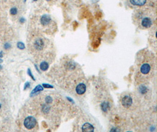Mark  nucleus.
Here are the masks:
<instances>
[{
  "label": "nucleus",
  "instance_id": "f257e3e1",
  "mask_svg": "<svg viewBox=\"0 0 157 132\" xmlns=\"http://www.w3.org/2000/svg\"><path fill=\"white\" fill-rule=\"evenodd\" d=\"M133 19L140 29L151 28L156 21V10L151 7L138 8L134 14Z\"/></svg>",
  "mask_w": 157,
  "mask_h": 132
},
{
  "label": "nucleus",
  "instance_id": "f03ea898",
  "mask_svg": "<svg viewBox=\"0 0 157 132\" xmlns=\"http://www.w3.org/2000/svg\"><path fill=\"white\" fill-rule=\"evenodd\" d=\"M137 63L139 74L147 76L150 75L153 72L156 60L153 53L149 50H144L138 53Z\"/></svg>",
  "mask_w": 157,
  "mask_h": 132
},
{
  "label": "nucleus",
  "instance_id": "7ed1b4c3",
  "mask_svg": "<svg viewBox=\"0 0 157 132\" xmlns=\"http://www.w3.org/2000/svg\"><path fill=\"white\" fill-rule=\"evenodd\" d=\"M48 44L49 42L45 38L43 37H38L37 38L34 42L33 46L35 50L39 52L47 48Z\"/></svg>",
  "mask_w": 157,
  "mask_h": 132
},
{
  "label": "nucleus",
  "instance_id": "20e7f679",
  "mask_svg": "<svg viewBox=\"0 0 157 132\" xmlns=\"http://www.w3.org/2000/svg\"><path fill=\"white\" fill-rule=\"evenodd\" d=\"M130 4L135 7L142 8L145 7H153L151 5L150 0H129Z\"/></svg>",
  "mask_w": 157,
  "mask_h": 132
},
{
  "label": "nucleus",
  "instance_id": "39448f33",
  "mask_svg": "<svg viewBox=\"0 0 157 132\" xmlns=\"http://www.w3.org/2000/svg\"><path fill=\"white\" fill-rule=\"evenodd\" d=\"M24 126L28 130H31L34 128L37 125V120L33 116H28L26 117L24 122Z\"/></svg>",
  "mask_w": 157,
  "mask_h": 132
},
{
  "label": "nucleus",
  "instance_id": "423d86ee",
  "mask_svg": "<svg viewBox=\"0 0 157 132\" xmlns=\"http://www.w3.org/2000/svg\"><path fill=\"white\" fill-rule=\"evenodd\" d=\"M121 103L124 108L128 109L133 103V100L130 95H125L121 99Z\"/></svg>",
  "mask_w": 157,
  "mask_h": 132
},
{
  "label": "nucleus",
  "instance_id": "0eeeda50",
  "mask_svg": "<svg viewBox=\"0 0 157 132\" xmlns=\"http://www.w3.org/2000/svg\"><path fill=\"white\" fill-rule=\"evenodd\" d=\"M86 85L84 83H79L76 87V92L78 95H82L86 92Z\"/></svg>",
  "mask_w": 157,
  "mask_h": 132
},
{
  "label": "nucleus",
  "instance_id": "6e6552de",
  "mask_svg": "<svg viewBox=\"0 0 157 132\" xmlns=\"http://www.w3.org/2000/svg\"><path fill=\"white\" fill-rule=\"evenodd\" d=\"M82 132H94V128L93 126L91 124L89 123H85L84 124L82 127Z\"/></svg>",
  "mask_w": 157,
  "mask_h": 132
},
{
  "label": "nucleus",
  "instance_id": "1a4fd4ad",
  "mask_svg": "<svg viewBox=\"0 0 157 132\" xmlns=\"http://www.w3.org/2000/svg\"><path fill=\"white\" fill-rule=\"evenodd\" d=\"M40 69L42 71H45V70H48V69L49 68V63L47 62V61H42L40 64L39 65Z\"/></svg>",
  "mask_w": 157,
  "mask_h": 132
},
{
  "label": "nucleus",
  "instance_id": "9d476101",
  "mask_svg": "<svg viewBox=\"0 0 157 132\" xmlns=\"http://www.w3.org/2000/svg\"><path fill=\"white\" fill-rule=\"evenodd\" d=\"M152 36H151L150 38H152V41L151 43L152 44V47H154L155 48H156V46H157V38H156V30H155L154 31L152 30Z\"/></svg>",
  "mask_w": 157,
  "mask_h": 132
},
{
  "label": "nucleus",
  "instance_id": "9b49d317",
  "mask_svg": "<svg viewBox=\"0 0 157 132\" xmlns=\"http://www.w3.org/2000/svg\"><path fill=\"white\" fill-rule=\"evenodd\" d=\"M101 109L102 110L103 112H107L108 110L110 109V103L107 102H103L101 103Z\"/></svg>",
  "mask_w": 157,
  "mask_h": 132
},
{
  "label": "nucleus",
  "instance_id": "f8f14e48",
  "mask_svg": "<svg viewBox=\"0 0 157 132\" xmlns=\"http://www.w3.org/2000/svg\"><path fill=\"white\" fill-rule=\"evenodd\" d=\"M139 90L140 92V93H141V94L142 95H144V94H146L148 90H147V88L145 86H140V87L139 88Z\"/></svg>",
  "mask_w": 157,
  "mask_h": 132
},
{
  "label": "nucleus",
  "instance_id": "ddd939ff",
  "mask_svg": "<svg viewBox=\"0 0 157 132\" xmlns=\"http://www.w3.org/2000/svg\"><path fill=\"white\" fill-rule=\"evenodd\" d=\"M42 89H43V88L42 87V86H41V85H38L36 87H35V88L33 90V91H32L31 94L33 95V94H34V93H37V92H39V91H41V90H42Z\"/></svg>",
  "mask_w": 157,
  "mask_h": 132
},
{
  "label": "nucleus",
  "instance_id": "4468645a",
  "mask_svg": "<svg viewBox=\"0 0 157 132\" xmlns=\"http://www.w3.org/2000/svg\"><path fill=\"white\" fill-rule=\"evenodd\" d=\"M52 102H53V99H52V98L51 97H50V96H47V97L45 98V102L47 103L50 104L52 103Z\"/></svg>",
  "mask_w": 157,
  "mask_h": 132
},
{
  "label": "nucleus",
  "instance_id": "2eb2a0df",
  "mask_svg": "<svg viewBox=\"0 0 157 132\" xmlns=\"http://www.w3.org/2000/svg\"><path fill=\"white\" fill-rule=\"evenodd\" d=\"M10 14L11 15H14L17 14V9L16 8H13L10 10Z\"/></svg>",
  "mask_w": 157,
  "mask_h": 132
},
{
  "label": "nucleus",
  "instance_id": "dca6fc26",
  "mask_svg": "<svg viewBox=\"0 0 157 132\" xmlns=\"http://www.w3.org/2000/svg\"><path fill=\"white\" fill-rule=\"evenodd\" d=\"M17 47L18 48H20V50H24V48H25V45H24V44H23L22 42H18L17 44Z\"/></svg>",
  "mask_w": 157,
  "mask_h": 132
},
{
  "label": "nucleus",
  "instance_id": "f3484780",
  "mask_svg": "<svg viewBox=\"0 0 157 132\" xmlns=\"http://www.w3.org/2000/svg\"><path fill=\"white\" fill-rule=\"evenodd\" d=\"M43 86L44 87H46V88H52V87H53L52 86L48 85V84H43Z\"/></svg>",
  "mask_w": 157,
  "mask_h": 132
},
{
  "label": "nucleus",
  "instance_id": "a211bd4d",
  "mask_svg": "<svg viewBox=\"0 0 157 132\" xmlns=\"http://www.w3.org/2000/svg\"><path fill=\"white\" fill-rule=\"evenodd\" d=\"M4 48H5V49H6V50H8V49H9L10 48V44H9L8 43H6L5 45H4Z\"/></svg>",
  "mask_w": 157,
  "mask_h": 132
},
{
  "label": "nucleus",
  "instance_id": "6ab92c4d",
  "mask_svg": "<svg viewBox=\"0 0 157 132\" xmlns=\"http://www.w3.org/2000/svg\"><path fill=\"white\" fill-rule=\"evenodd\" d=\"M28 75H30V76H31V77L32 78H33V79L34 80H35L34 78V76H33V75H32V73H31V72L30 69H28Z\"/></svg>",
  "mask_w": 157,
  "mask_h": 132
},
{
  "label": "nucleus",
  "instance_id": "aec40b11",
  "mask_svg": "<svg viewBox=\"0 0 157 132\" xmlns=\"http://www.w3.org/2000/svg\"><path fill=\"white\" fill-rule=\"evenodd\" d=\"M29 86H30V83L27 82L25 84V86H24V89H27V87H28Z\"/></svg>",
  "mask_w": 157,
  "mask_h": 132
},
{
  "label": "nucleus",
  "instance_id": "412c9836",
  "mask_svg": "<svg viewBox=\"0 0 157 132\" xmlns=\"http://www.w3.org/2000/svg\"><path fill=\"white\" fill-rule=\"evenodd\" d=\"M2 52H1L0 53V58H2Z\"/></svg>",
  "mask_w": 157,
  "mask_h": 132
},
{
  "label": "nucleus",
  "instance_id": "4be33fe9",
  "mask_svg": "<svg viewBox=\"0 0 157 132\" xmlns=\"http://www.w3.org/2000/svg\"><path fill=\"white\" fill-rule=\"evenodd\" d=\"M20 21H21V22H23L24 21V19H23V18H21V19H20Z\"/></svg>",
  "mask_w": 157,
  "mask_h": 132
},
{
  "label": "nucleus",
  "instance_id": "5701e85b",
  "mask_svg": "<svg viewBox=\"0 0 157 132\" xmlns=\"http://www.w3.org/2000/svg\"><path fill=\"white\" fill-rule=\"evenodd\" d=\"M2 62V60L0 59V62Z\"/></svg>",
  "mask_w": 157,
  "mask_h": 132
},
{
  "label": "nucleus",
  "instance_id": "b1692460",
  "mask_svg": "<svg viewBox=\"0 0 157 132\" xmlns=\"http://www.w3.org/2000/svg\"><path fill=\"white\" fill-rule=\"evenodd\" d=\"M47 1H50V0H47Z\"/></svg>",
  "mask_w": 157,
  "mask_h": 132
},
{
  "label": "nucleus",
  "instance_id": "393cba45",
  "mask_svg": "<svg viewBox=\"0 0 157 132\" xmlns=\"http://www.w3.org/2000/svg\"><path fill=\"white\" fill-rule=\"evenodd\" d=\"M1 105H0V108H1Z\"/></svg>",
  "mask_w": 157,
  "mask_h": 132
}]
</instances>
